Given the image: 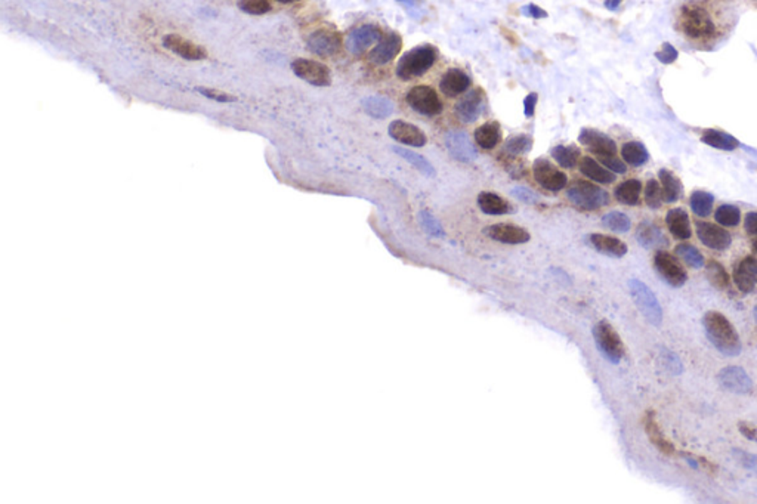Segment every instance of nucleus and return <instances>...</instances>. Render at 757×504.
Returning <instances> with one entry per match:
<instances>
[{"label":"nucleus","instance_id":"obj_34","mask_svg":"<svg viewBox=\"0 0 757 504\" xmlns=\"http://www.w3.org/2000/svg\"><path fill=\"white\" fill-rule=\"evenodd\" d=\"M621 157L631 168H641L648 163L649 153L639 140H629L621 147Z\"/></svg>","mask_w":757,"mask_h":504},{"label":"nucleus","instance_id":"obj_3","mask_svg":"<svg viewBox=\"0 0 757 504\" xmlns=\"http://www.w3.org/2000/svg\"><path fill=\"white\" fill-rule=\"evenodd\" d=\"M437 58L438 51L432 45L416 46L400 58L395 74L402 82H408L426 74L437 63Z\"/></svg>","mask_w":757,"mask_h":504},{"label":"nucleus","instance_id":"obj_13","mask_svg":"<svg viewBox=\"0 0 757 504\" xmlns=\"http://www.w3.org/2000/svg\"><path fill=\"white\" fill-rule=\"evenodd\" d=\"M445 148L454 160L462 163H472L477 160L478 153L472 140L463 130H452L445 135Z\"/></svg>","mask_w":757,"mask_h":504},{"label":"nucleus","instance_id":"obj_18","mask_svg":"<svg viewBox=\"0 0 757 504\" xmlns=\"http://www.w3.org/2000/svg\"><path fill=\"white\" fill-rule=\"evenodd\" d=\"M642 423H644L645 433H646L649 442L652 443L654 447H656L661 454H666V456L676 454V447H674V443L664 435V432L661 431V428L659 425L657 417H656V411L648 410L644 414Z\"/></svg>","mask_w":757,"mask_h":504},{"label":"nucleus","instance_id":"obj_54","mask_svg":"<svg viewBox=\"0 0 757 504\" xmlns=\"http://www.w3.org/2000/svg\"><path fill=\"white\" fill-rule=\"evenodd\" d=\"M744 231L750 237H757V212H748L744 219Z\"/></svg>","mask_w":757,"mask_h":504},{"label":"nucleus","instance_id":"obj_57","mask_svg":"<svg viewBox=\"0 0 757 504\" xmlns=\"http://www.w3.org/2000/svg\"><path fill=\"white\" fill-rule=\"evenodd\" d=\"M275 2H278V4H293V2H299V0H275Z\"/></svg>","mask_w":757,"mask_h":504},{"label":"nucleus","instance_id":"obj_47","mask_svg":"<svg viewBox=\"0 0 757 504\" xmlns=\"http://www.w3.org/2000/svg\"><path fill=\"white\" fill-rule=\"evenodd\" d=\"M596 157L601 161V165H604L608 170L614 172L616 175H624L627 172L626 161L619 158L617 154H599Z\"/></svg>","mask_w":757,"mask_h":504},{"label":"nucleus","instance_id":"obj_40","mask_svg":"<svg viewBox=\"0 0 757 504\" xmlns=\"http://www.w3.org/2000/svg\"><path fill=\"white\" fill-rule=\"evenodd\" d=\"M674 253H676V256L684 262V264H686L688 267L694 269H700L706 267V259L703 253L689 243L678 245L676 247H674Z\"/></svg>","mask_w":757,"mask_h":504},{"label":"nucleus","instance_id":"obj_50","mask_svg":"<svg viewBox=\"0 0 757 504\" xmlns=\"http://www.w3.org/2000/svg\"><path fill=\"white\" fill-rule=\"evenodd\" d=\"M656 56L661 64H673L678 59V51L674 49L670 43H664L661 49L656 53Z\"/></svg>","mask_w":757,"mask_h":504},{"label":"nucleus","instance_id":"obj_31","mask_svg":"<svg viewBox=\"0 0 757 504\" xmlns=\"http://www.w3.org/2000/svg\"><path fill=\"white\" fill-rule=\"evenodd\" d=\"M701 143L708 147L723 150V151H733L740 147L738 139L718 129H706L701 135Z\"/></svg>","mask_w":757,"mask_h":504},{"label":"nucleus","instance_id":"obj_33","mask_svg":"<svg viewBox=\"0 0 757 504\" xmlns=\"http://www.w3.org/2000/svg\"><path fill=\"white\" fill-rule=\"evenodd\" d=\"M475 140L482 150H494L502 140V130L497 122H487L477 128Z\"/></svg>","mask_w":757,"mask_h":504},{"label":"nucleus","instance_id":"obj_29","mask_svg":"<svg viewBox=\"0 0 757 504\" xmlns=\"http://www.w3.org/2000/svg\"><path fill=\"white\" fill-rule=\"evenodd\" d=\"M478 207L482 213L491 216L507 215L514 210L507 200L489 191H484L478 195Z\"/></svg>","mask_w":757,"mask_h":504},{"label":"nucleus","instance_id":"obj_49","mask_svg":"<svg viewBox=\"0 0 757 504\" xmlns=\"http://www.w3.org/2000/svg\"><path fill=\"white\" fill-rule=\"evenodd\" d=\"M512 195L517 197L519 201H522V203H527V205H536L539 201V195L531 191L525 187H515L512 188Z\"/></svg>","mask_w":757,"mask_h":504},{"label":"nucleus","instance_id":"obj_46","mask_svg":"<svg viewBox=\"0 0 757 504\" xmlns=\"http://www.w3.org/2000/svg\"><path fill=\"white\" fill-rule=\"evenodd\" d=\"M238 8L249 15H263L273 9L270 0H240Z\"/></svg>","mask_w":757,"mask_h":504},{"label":"nucleus","instance_id":"obj_58","mask_svg":"<svg viewBox=\"0 0 757 504\" xmlns=\"http://www.w3.org/2000/svg\"><path fill=\"white\" fill-rule=\"evenodd\" d=\"M751 249H753L754 253H757V238H756V240L753 241V243H751Z\"/></svg>","mask_w":757,"mask_h":504},{"label":"nucleus","instance_id":"obj_9","mask_svg":"<svg viewBox=\"0 0 757 504\" xmlns=\"http://www.w3.org/2000/svg\"><path fill=\"white\" fill-rule=\"evenodd\" d=\"M292 70L299 78L305 80L306 83H310L313 86L327 88L332 85V73L329 67H325L321 63L313 61V59H305V58L295 59V61L292 63Z\"/></svg>","mask_w":757,"mask_h":504},{"label":"nucleus","instance_id":"obj_30","mask_svg":"<svg viewBox=\"0 0 757 504\" xmlns=\"http://www.w3.org/2000/svg\"><path fill=\"white\" fill-rule=\"evenodd\" d=\"M641 194H642V182L635 178L623 180V182L619 184L617 188L614 190V195H616V200L619 201V203L624 206H631V207L639 205Z\"/></svg>","mask_w":757,"mask_h":504},{"label":"nucleus","instance_id":"obj_44","mask_svg":"<svg viewBox=\"0 0 757 504\" xmlns=\"http://www.w3.org/2000/svg\"><path fill=\"white\" fill-rule=\"evenodd\" d=\"M644 195H645V203L649 209L652 210H657L661 207L663 205V191H661V185L657 179H648L646 180V185H645V191H644Z\"/></svg>","mask_w":757,"mask_h":504},{"label":"nucleus","instance_id":"obj_17","mask_svg":"<svg viewBox=\"0 0 757 504\" xmlns=\"http://www.w3.org/2000/svg\"><path fill=\"white\" fill-rule=\"evenodd\" d=\"M719 383L723 389L732 394H750L753 389V381L744 369L738 366H728L719 371Z\"/></svg>","mask_w":757,"mask_h":504},{"label":"nucleus","instance_id":"obj_21","mask_svg":"<svg viewBox=\"0 0 757 504\" xmlns=\"http://www.w3.org/2000/svg\"><path fill=\"white\" fill-rule=\"evenodd\" d=\"M733 283L741 293L754 292L757 284V259L754 256H744L733 268Z\"/></svg>","mask_w":757,"mask_h":504},{"label":"nucleus","instance_id":"obj_45","mask_svg":"<svg viewBox=\"0 0 757 504\" xmlns=\"http://www.w3.org/2000/svg\"><path fill=\"white\" fill-rule=\"evenodd\" d=\"M419 220H420V225L423 227V230L429 235H432L435 238H442L445 235V231H444L442 225L440 224V220L431 212L420 210L419 212Z\"/></svg>","mask_w":757,"mask_h":504},{"label":"nucleus","instance_id":"obj_51","mask_svg":"<svg viewBox=\"0 0 757 504\" xmlns=\"http://www.w3.org/2000/svg\"><path fill=\"white\" fill-rule=\"evenodd\" d=\"M200 93H203L206 98L209 99H213V101H218V103H234L235 98L228 95V93H223V92H219V91H215V89H198Z\"/></svg>","mask_w":757,"mask_h":504},{"label":"nucleus","instance_id":"obj_11","mask_svg":"<svg viewBox=\"0 0 757 504\" xmlns=\"http://www.w3.org/2000/svg\"><path fill=\"white\" fill-rule=\"evenodd\" d=\"M695 230H697V237L701 243L711 250L716 252H725L732 245V235L722 227L711 224V222H703L697 220L695 222Z\"/></svg>","mask_w":757,"mask_h":504},{"label":"nucleus","instance_id":"obj_10","mask_svg":"<svg viewBox=\"0 0 757 504\" xmlns=\"http://www.w3.org/2000/svg\"><path fill=\"white\" fill-rule=\"evenodd\" d=\"M533 175L536 182L552 192H558L564 190L568 184L567 175L559 170L555 165H552L547 158H537L533 163Z\"/></svg>","mask_w":757,"mask_h":504},{"label":"nucleus","instance_id":"obj_2","mask_svg":"<svg viewBox=\"0 0 757 504\" xmlns=\"http://www.w3.org/2000/svg\"><path fill=\"white\" fill-rule=\"evenodd\" d=\"M710 344L725 356H738L743 351L741 339L732 322L718 311H708L703 318Z\"/></svg>","mask_w":757,"mask_h":504},{"label":"nucleus","instance_id":"obj_24","mask_svg":"<svg viewBox=\"0 0 757 504\" xmlns=\"http://www.w3.org/2000/svg\"><path fill=\"white\" fill-rule=\"evenodd\" d=\"M470 86V77L460 68H449L440 80V89L448 98L464 93Z\"/></svg>","mask_w":757,"mask_h":504},{"label":"nucleus","instance_id":"obj_53","mask_svg":"<svg viewBox=\"0 0 757 504\" xmlns=\"http://www.w3.org/2000/svg\"><path fill=\"white\" fill-rule=\"evenodd\" d=\"M537 101H539V95L534 93V92H531V93H528L525 96V99H524V114H525V117H533L534 115Z\"/></svg>","mask_w":757,"mask_h":504},{"label":"nucleus","instance_id":"obj_28","mask_svg":"<svg viewBox=\"0 0 757 504\" xmlns=\"http://www.w3.org/2000/svg\"><path fill=\"white\" fill-rule=\"evenodd\" d=\"M579 168L586 178L595 180L598 184L608 185L617 179L616 173L608 170L604 165L598 163V161L591 157H581L579 161Z\"/></svg>","mask_w":757,"mask_h":504},{"label":"nucleus","instance_id":"obj_4","mask_svg":"<svg viewBox=\"0 0 757 504\" xmlns=\"http://www.w3.org/2000/svg\"><path fill=\"white\" fill-rule=\"evenodd\" d=\"M567 197L572 206L584 212H595L609 205V194L589 180L577 179L567 191Z\"/></svg>","mask_w":757,"mask_h":504},{"label":"nucleus","instance_id":"obj_41","mask_svg":"<svg viewBox=\"0 0 757 504\" xmlns=\"http://www.w3.org/2000/svg\"><path fill=\"white\" fill-rule=\"evenodd\" d=\"M531 145H533V139L525 133H518V135L509 136L504 140L503 151L510 157H517V155L527 154L531 150Z\"/></svg>","mask_w":757,"mask_h":504},{"label":"nucleus","instance_id":"obj_36","mask_svg":"<svg viewBox=\"0 0 757 504\" xmlns=\"http://www.w3.org/2000/svg\"><path fill=\"white\" fill-rule=\"evenodd\" d=\"M706 275L710 284L718 290H728L731 286V278L721 262L710 259L706 264Z\"/></svg>","mask_w":757,"mask_h":504},{"label":"nucleus","instance_id":"obj_25","mask_svg":"<svg viewBox=\"0 0 757 504\" xmlns=\"http://www.w3.org/2000/svg\"><path fill=\"white\" fill-rule=\"evenodd\" d=\"M636 240H638V243L645 249L664 250L669 246V240L666 234L661 231V228L648 220L639 224L636 230Z\"/></svg>","mask_w":757,"mask_h":504},{"label":"nucleus","instance_id":"obj_42","mask_svg":"<svg viewBox=\"0 0 757 504\" xmlns=\"http://www.w3.org/2000/svg\"><path fill=\"white\" fill-rule=\"evenodd\" d=\"M714 219L722 227L735 228L741 222V210L733 205H722L714 212Z\"/></svg>","mask_w":757,"mask_h":504},{"label":"nucleus","instance_id":"obj_35","mask_svg":"<svg viewBox=\"0 0 757 504\" xmlns=\"http://www.w3.org/2000/svg\"><path fill=\"white\" fill-rule=\"evenodd\" d=\"M364 111L373 118H386L394 113V104L386 96H368L362 101Z\"/></svg>","mask_w":757,"mask_h":504},{"label":"nucleus","instance_id":"obj_59","mask_svg":"<svg viewBox=\"0 0 757 504\" xmlns=\"http://www.w3.org/2000/svg\"><path fill=\"white\" fill-rule=\"evenodd\" d=\"M753 315H754V321H756V324H757V305H756V307H754V311H753Z\"/></svg>","mask_w":757,"mask_h":504},{"label":"nucleus","instance_id":"obj_27","mask_svg":"<svg viewBox=\"0 0 757 504\" xmlns=\"http://www.w3.org/2000/svg\"><path fill=\"white\" fill-rule=\"evenodd\" d=\"M666 224L670 234L676 240H689L692 237V228L688 213L681 209H671L666 215Z\"/></svg>","mask_w":757,"mask_h":504},{"label":"nucleus","instance_id":"obj_1","mask_svg":"<svg viewBox=\"0 0 757 504\" xmlns=\"http://www.w3.org/2000/svg\"><path fill=\"white\" fill-rule=\"evenodd\" d=\"M729 12L722 0H685L676 12V30L698 49H711L731 29Z\"/></svg>","mask_w":757,"mask_h":504},{"label":"nucleus","instance_id":"obj_12","mask_svg":"<svg viewBox=\"0 0 757 504\" xmlns=\"http://www.w3.org/2000/svg\"><path fill=\"white\" fill-rule=\"evenodd\" d=\"M383 38V34L379 27L373 24H365L354 29L346 37V49L352 55H362L367 49L373 45H377Z\"/></svg>","mask_w":757,"mask_h":504},{"label":"nucleus","instance_id":"obj_39","mask_svg":"<svg viewBox=\"0 0 757 504\" xmlns=\"http://www.w3.org/2000/svg\"><path fill=\"white\" fill-rule=\"evenodd\" d=\"M713 205H714V197L713 194L707 191L697 190V191H694L689 197L691 210L694 212L695 216H698V217L710 216L713 210Z\"/></svg>","mask_w":757,"mask_h":504},{"label":"nucleus","instance_id":"obj_6","mask_svg":"<svg viewBox=\"0 0 757 504\" xmlns=\"http://www.w3.org/2000/svg\"><path fill=\"white\" fill-rule=\"evenodd\" d=\"M593 337H595L596 346L601 351V354L612 364H619V362L624 358L626 349L621 337L616 331L608 321L602 319L598 324L593 327Z\"/></svg>","mask_w":757,"mask_h":504},{"label":"nucleus","instance_id":"obj_20","mask_svg":"<svg viewBox=\"0 0 757 504\" xmlns=\"http://www.w3.org/2000/svg\"><path fill=\"white\" fill-rule=\"evenodd\" d=\"M579 143L584 145L587 150H590L595 155L617 154L616 140L609 138L606 133L596 130V129H591V128L581 129L579 135Z\"/></svg>","mask_w":757,"mask_h":504},{"label":"nucleus","instance_id":"obj_22","mask_svg":"<svg viewBox=\"0 0 757 504\" xmlns=\"http://www.w3.org/2000/svg\"><path fill=\"white\" fill-rule=\"evenodd\" d=\"M163 45H165L169 51H172L173 53L179 55L181 58L188 59V61H200V59H204L208 56V51L203 46L191 42V40H187L186 37H182L179 34L165 36V38H163Z\"/></svg>","mask_w":757,"mask_h":504},{"label":"nucleus","instance_id":"obj_60","mask_svg":"<svg viewBox=\"0 0 757 504\" xmlns=\"http://www.w3.org/2000/svg\"><path fill=\"white\" fill-rule=\"evenodd\" d=\"M751 2H754V4H756V5H757V0H751Z\"/></svg>","mask_w":757,"mask_h":504},{"label":"nucleus","instance_id":"obj_32","mask_svg":"<svg viewBox=\"0 0 757 504\" xmlns=\"http://www.w3.org/2000/svg\"><path fill=\"white\" fill-rule=\"evenodd\" d=\"M659 179L663 191V200L666 203H674V201H678L682 197V182L673 172H670L669 169H660Z\"/></svg>","mask_w":757,"mask_h":504},{"label":"nucleus","instance_id":"obj_8","mask_svg":"<svg viewBox=\"0 0 757 504\" xmlns=\"http://www.w3.org/2000/svg\"><path fill=\"white\" fill-rule=\"evenodd\" d=\"M654 268L670 287L679 289L688 281V274L681 260L667 250H657L654 254Z\"/></svg>","mask_w":757,"mask_h":504},{"label":"nucleus","instance_id":"obj_48","mask_svg":"<svg viewBox=\"0 0 757 504\" xmlns=\"http://www.w3.org/2000/svg\"><path fill=\"white\" fill-rule=\"evenodd\" d=\"M732 454H733V457L736 460L740 461V465H743L748 470L757 473V456L750 454V453H747L744 450H740V448H733Z\"/></svg>","mask_w":757,"mask_h":504},{"label":"nucleus","instance_id":"obj_56","mask_svg":"<svg viewBox=\"0 0 757 504\" xmlns=\"http://www.w3.org/2000/svg\"><path fill=\"white\" fill-rule=\"evenodd\" d=\"M621 4V0H605V6L611 11H616Z\"/></svg>","mask_w":757,"mask_h":504},{"label":"nucleus","instance_id":"obj_7","mask_svg":"<svg viewBox=\"0 0 757 504\" xmlns=\"http://www.w3.org/2000/svg\"><path fill=\"white\" fill-rule=\"evenodd\" d=\"M405 103L413 111L434 117L442 113V101L438 93L427 85H417L412 88L405 95Z\"/></svg>","mask_w":757,"mask_h":504},{"label":"nucleus","instance_id":"obj_19","mask_svg":"<svg viewBox=\"0 0 757 504\" xmlns=\"http://www.w3.org/2000/svg\"><path fill=\"white\" fill-rule=\"evenodd\" d=\"M484 234L488 238L499 241V243H503V245H524V243H528L531 238L529 232L525 228L514 225V224L489 225L484 230Z\"/></svg>","mask_w":757,"mask_h":504},{"label":"nucleus","instance_id":"obj_55","mask_svg":"<svg viewBox=\"0 0 757 504\" xmlns=\"http://www.w3.org/2000/svg\"><path fill=\"white\" fill-rule=\"evenodd\" d=\"M522 14L527 15V16H531V18H546V16H547V12L543 11L542 8L536 6V5L524 6V8H522Z\"/></svg>","mask_w":757,"mask_h":504},{"label":"nucleus","instance_id":"obj_23","mask_svg":"<svg viewBox=\"0 0 757 504\" xmlns=\"http://www.w3.org/2000/svg\"><path fill=\"white\" fill-rule=\"evenodd\" d=\"M401 46H402L401 36L397 33H390L372 49L370 55H368V61L375 66L390 64L400 53Z\"/></svg>","mask_w":757,"mask_h":504},{"label":"nucleus","instance_id":"obj_15","mask_svg":"<svg viewBox=\"0 0 757 504\" xmlns=\"http://www.w3.org/2000/svg\"><path fill=\"white\" fill-rule=\"evenodd\" d=\"M485 107V96L481 89L469 91L454 107V114L463 123H474L482 114Z\"/></svg>","mask_w":757,"mask_h":504},{"label":"nucleus","instance_id":"obj_16","mask_svg":"<svg viewBox=\"0 0 757 504\" xmlns=\"http://www.w3.org/2000/svg\"><path fill=\"white\" fill-rule=\"evenodd\" d=\"M387 133L390 136L397 140V143L408 147H425L427 143V138L422 129L417 126L407 123L404 120H394V122L387 128Z\"/></svg>","mask_w":757,"mask_h":504},{"label":"nucleus","instance_id":"obj_14","mask_svg":"<svg viewBox=\"0 0 757 504\" xmlns=\"http://www.w3.org/2000/svg\"><path fill=\"white\" fill-rule=\"evenodd\" d=\"M308 49L318 56H333L342 46V37L330 29H320L308 37Z\"/></svg>","mask_w":757,"mask_h":504},{"label":"nucleus","instance_id":"obj_52","mask_svg":"<svg viewBox=\"0 0 757 504\" xmlns=\"http://www.w3.org/2000/svg\"><path fill=\"white\" fill-rule=\"evenodd\" d=\"M738 431L740 433L747 438L748 441H753V442H757V426L751 425L750 421H738Z\"/></svg>","mask_w":757,"mask_h":504},{"label":"nucleus","instance_id":"obj_37","mask_svg":"<svg viewBox=\"0 0 757 504\" xmlns=\"http://www.w3.org/2000/svg\"><path fill=\"white\" fill-rule=\"evenodd\" d=\"M392 151L395 154H398L401 158H404L405 161H408L410 165H413L425 176L434 178L437 175L434 166L429 163V161L423 155H420V154H417V153H415L412 150H408V148H402V147H394Z\"/></svg>","mask_w":757,"mask_h":504},{"label":"nucleus","instance_id":"obj_5","mask_svg":"<svg viewBox=\"0 0 757 504\" xmlns=\"http://www.w3.org/2000/svg\"><path fill=\"white\" fill-rule=\"evenodd\" d=\"M629 290L636 308L652 326H660L663 322V309L659 299L651 292V289L642 281L631 278L629 281Z\"/></svg>","mask_w":757,"mask_h":504},{"label":"nucleus","instance_id":"obj_43","mask_svg":"<svg viewBox=\"0 0 757 504\" xmlns=\"http://www.w3.org/2000/svg\"><path fill=\"white\" fill-rule=\"evenodd\" d=\"M602 225L614 232H619V234H624V232H629L630 228H631V220L630 217L623 213V212H609L606 215H604L602 217Z\"/></svg>","mask_w":757,"mask_h":504},{"label":"nucleus","instance_id":"obj_38","mask_svg":"<svg viewBox=\"0 0 757 504\" xmlns=\"http://www.w3.org/2000/svg\"><path fill=\"white\" fill-rule=\"evenodd\" d=\"M550 155L554 157V160L557 161V163L561 168L572 169V168H576L579 165L581 153L574 145H569V147L557 145V147H554V148L550 150Z\"/></svg>","mask_w":757,"mask_h":504},{"label":"nucleus","instance_id":"obj_26","mask_svg":"<svg viewBox=\"0 0 757 504\" xmlns=\"http://www.w3.org/2000/svg\"><path fill=\"white\" fill-rule=\"evenodd\" d=\"M587 241L596 252L609 257H623L629 250L624 241L605 234H590Z\"/></svg>","mask_w":757,"mask_h":504}]
</instances>
